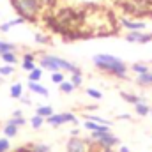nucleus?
Returning a JSON list of instances; mask_svg holds the SVG:
<instances>
[{"label": "nucleus", "mask_w": 152, "mask_h": 152, "mask_svg": "<svg viewBox=\"0 0 152 152\" xmlns=\"http://www.w3.org/2000/svg\"><path fill=\"white\" fill-rule=\"evenodd\" d=\"M92 60H94L96 67L101 69L103 73H106V75H110V76H115V78H120V80H122V78L126 80V76H127V66H126V62H122L120 58H117L113 55L99 53V55H96Z\"/></svg>", "instance_id": "obj_1"}, {"label": "nucleus", "mask_w": 152, "mask_h": 152, "mask_svg": "<svg viewBox=\"0 0 152 152\" xmlns=\"http://www.w3.org/2000/svg\"><path fill=\"white\" fill-rule=\"evenodd\" d=\"M12 9L25 21H36L42 9V0H9Z\"/></svg>", "instance_id": "obj_2"}, {"label": "nucleus", "mask_w": 152, "mask_h": 152, "mask_svg": "<svg viewBox=\"0 0 152 152\" xmlns=\"http://www.w3.org/2000/svg\"><path fill=\"white\" fill-rule=\"evenodd\" d=\"M90 140L94 142V145L97 149H113L120 143V140L110 133H99V131H92L90 133Z\"/></svg>", "instance_id": "obj_3"}, {"label": "nucleus", "mask_w": 152, "mask_h": 152, "mask_svg": "<svg viewBox=\"0 0 152 152\" xmlns=\"http://www.w3.org/2000/svg\"><path fill=\"white\" fill-rule=\"evenodd\" d=\"M94 149V142L92 140H85L81 136H71L67 142V152H92Z\"/></svg>", "instance_id": "obj_4"}, {"label": "nucleus", "mask_w": 152, "mask_h": 152, "mask_svg": "<svg viewBox=\"0 0 152 152\" xmlns=\"http://www.w3.org/2000/svg\"><path fill=\"white\" fill-rule=\"evenodd\" d=\"M67 122L78 124L76 115L71 113V112H66V113H53L46 118V124H50V126H53V127H60V126H64V124H67Z\"/></svg>", "instance_id": "obj_5"}, {"label": "nucleus", "mask_w": 152, "mask_h": 152, "mask_svg": "<svg viewBox=\"0 0 152 152\" xmlns=\"http://www.w3.org/2000/svg\"><path fill=\"white\" fill-rule=\"evenodd\" d=\"M126 41H129V42H138V44H147V42L152 41V37H151V34H145V32H142V30H134V32H127V34H126Z\"/></svg>", "instance_id": "obj_6"}, {"label": "nucleus", "mask_w": 152, "mask_h": 152, "mask_svg": "<svg viewBox=\"0 0 152 152\" xmlns=\"http://www.w3.org/2000/svg\"><path fill=\"white\" fill-rule=\"evenodd\" d=\"M120 25H122L124 28H127L129 32H134V30H143V28H145V23H143V21L127 20V18H122V20H120Z\"/></svg>", "instance_id": "obj_7"}, {"label": "nucleus", "mask_w": 152, "mask_h": 152, "mask_svg": "<svg viewBox=\"0 0 152 152\" xmlns=\"http://www.w3.org/2000/svg\"><path fill=\"white\" fill-rule=\"evenodd\" d=\"M83 127H85V129H88L90 133H92V131H99V133H110V127H108V124H97V122H92V120H87V122L83 124Z\"/></svg>", "instance_id": "obj_8"}, {"label": "nucleus", "mask_w": 152, "mask_h": 152, "mask_svg": "<svg viewBox=\"0 0 152 152\" xmlns=\"http://www.w3.org/2000/svg\"><path fill=\"white\" fill-rule=\"evenodd\" d=\"M28 90H30V92H36V94L42 96V97H48V96H50L48 88H46L44 85H41L39 81H28Z\"/></svg>", "instance_id": "obj_9"}, {"label": "nucleus", "mask_w": 152, "mask_h": 152, "mask_svg": "<svg viewBox=\"0 0 152 152\" xmlns=\"http://www.w3.org/2000/svg\"><path fill=\"white\" fill-rule=\"evenodd\" d=\"M21 23H25V20L23 18H14V20H9V21H5V23H2L0 25V32H9L12 27H16V25H21Z\"/></svg>", "instance_id": "obj_10"}, {"label": "nucleus", "mask_w": 152, "mask_h": 152, "mask_svg": "<svg viewBox=\"0 0 152 152\" xmlns=\"http://www.w3.org/2000/svg\"><path fill=\"white\" fill-rule=\"evenodd\" d=\"M18 134V126H14L12 122H5V126H4V136L5 138H14Z\"/></svg>", "instance_id": "obj_11"}, {"label": "nucleus", "mask_w": 152, "mask_h": 152, "mask_svg": "<svg viewBox=\"0 0 152 152\" xmlns=\"http://www.w3.org/2000/svg\"><path fill=\"white\" fill-rule=\"evenodd\" d=\"M120 96H122V99H124L126 103H131V104H138V103H145V99H143V97H138V96H134V94H127V92H120Z\"/></svg>", "instance_id": "obj_12"}, {"label": "nucleus", "mask_w": 152, "mask_h": 152, "mask_svg": "<svg viewBox=\"0 0 152 152\" xmlns=\"http://www.w3.org/2000/svg\"><path fill=\"white\" fill-rule=\"evenodd\" d=\"M136 83H138L140 87H149V85H152V71L145 73V75H138Z\"/></svg>", "instance_id": "obj_13"}, {"label": "nucleus", "mask_w": 152, "mask_h": 152, "mask_svg": "<svg viewBox=\"0 0 152 152\" xmlns=\"http://www.w3.org/2000/svg\"><path fill=\"white\" fill-rule=\"evenodd\" d=\"M0 58H2L5 64H11V66H14V64L18 62V57H16L14 51H4V53H0Z\"/></svg>", "instance_id": "obj_14"}, {"label": "nucleus", "mask_w": 152, "mask_h": 152, "mask_svg": "<svg viewBox=\"0 0 152 152\" xmlns=\"http://www.w3.org/2000/svg\"><path fill=\"white\" fill-rule=\"evenodd\" d=\"M9 94H11L12 99H20V97L23 96V85H21V83H14V85H11Z\"/></svg>", "instance_id": "obj_15"}, {"label": "nucleus", "mask_w": 152, "mask_h": 152, "mask_svg": "<svg viewBox=\"0 0 152 152\" xmlns=\"http://www.w3.org/2000/svg\"><path fill=\"white\" fill-rule=\"evenodd\" d=\"M134 110H136V113L140 115V117H145V115L151 113V106H149L147 103H138V104H134Z\"/></svg>", "instance_id": "obj_16"}, {"label": "nucleus", "mask_w": 152, "mask_h": 152, "mask_svg": "<svg viewBox=\"0 0 152 152\" xmlns=\"http://www.w3.org/2000/svg\"><path fill=\"white\" fill-rule=\"evenodd\" d=\"M41 78H42V69L41 67H36L28 73V81H41Z\"/></svg>", "instance_id": "obj_17"}, {"label": "nucleus", "mask_w": 152, "mask_h": 152, "mask_svg": "<svg viewBox=\"0 0 152 152\" xmlns=\"http://www.w3.org/2000/svg\"><path fill=\"white\" fill-rule=\"evenodd\" d=\"M36 113L41 115V117H44V118H48L50 115H53V108H51V106H48V104H44V106H39Z\"/></svg>", "instance_id": "obj_18"}, {"label": "nucleus", "mask_w": 152, "mask_h": 152, "mask_svg": "<svg viewBox=\"0 0 152 152\" xmlns=\"http://www.w3.org/2000/svg\"><path fill=\"white\" fill-rule=\"evenodd\" d=\"M44 122H46V118H44V117H41V115H34V117H32V120H30V124H32V127H34V129H39V127H42V124H44Z\"/></svg>", "instance_id": "obj_19"}, {"label": "nucleus", "mask_w": 152, "mask_h": 152, "mask_svg": "<svg viewBox=\"0 0 152 152\" xmlns=\"http://www.w3.org/2000/svg\"><path fill=\"white\" fill-rule=\"evenodd\" d=\"M131 69H133L136 75H145V73H149V71H151L145 64H133V66H131Z\"/></svg>", "instance_id": "obj_20"}, {"label": "nucleus", "mask_w": 152, "mask_h": 152, "mask_svg": "<svg viewBox=\"0 0 152 152\" xmlns=\"http://www.w3.org/2000/svg\"><path fill=\"white\" fill-rule=\"evenodd\" d=\"M58 88H60L62 92H66V94H71V92L75 90L76 87L73 85V83H71V81H66V80H64V81H62V83L58 85Z\"/></svg>", "instance_id": "obj_21"}, {"label": "nucleus", "mask_w": 152, "mask_h": 152, "mask_svg": "<svg viewBox=\"0 0 152 152\" xmlns=\"http://www.w3.org/2000/svg\"><path fill=\"white\" fill-rule=\"evenodd\" d=\"M71 83L75 85L76 88H78V87H81V83H83V75H81V71H80V73H73V75H71Z\"/></svg>", "instance_id": "obj_22"}, {"label": "nucleus", "mask_w": 152, "mask_h": 152, "mask_svg": "<svg viewBox=\"0 0 152 152\" xmlns=\"http://www.w3.org/2000/svg\"><path fill=\"white\" fill-rule=\"evenodd\" d=\"M4 51H16V44L0 41V53H4Z\"/></svg>", "instance_id": "obj_23"}, {"label": "nucleus", "mask_w": 152, "mask_h": 152, "mask_svg": "<svg viewBox=\"0 0 152 152\" xmlns=\"http://www.w3.org/2000/svg\"><path fill=\"white\" fill-rule=\"evenodd\" d=\"M28 147H30L32 152H50V147L44 145V143H32V145H28Z\"/></svg>", "instance_id": "obj_24"}, {"label": "nucleus", "mask_w": 152, "mask_h": 152, "mask_svg": "<svg viewBox=\"0 0 152 152\" xmlns=\"http://www.w3.org/2000/svg\"><path fill=\"white\" fill-rule=\"evenodd\" d=\"M14 73V66H11V64H5V66H2L0 67V76L4 78V76H11Z\"/></svg>", "instance_id": "obj_25"}, {"label": "nucleus", "mask_w": 152, "mask_h": 152, "mask_svg": "<svg viewBox=\"0 0 152 152\" xmlns=\"http://www.w3.org/2000/svg\"><path fill=\"white\" fill-rule=\"evenodd\" d=\"M11 151V142H9V138H0V152H9Z\"/></svg>", "instance_id": "obj_26"}, {"label": "nucleus", "mask_w": 152, "mask_h": 152, "mask_svg": "<svg viewBox=\"0 0 152 152\" xmlns=\"http://www.w3.org/2000/svg\"><path fill=\"white\" fill-rule=\"evenodd\" d=\"M87 96L92 97V99H103V94L96 88H87Z\"/></svg>", "instance_id": "obj_27"}, {"label": "nucleus", "mask_w": 152, "mask_h": 152, "mask_svg": "<svg viewBox=\"0 0 152 152\" xmlns=\"http://www.w3.org/2000/svg\"><path fill=\"white\" fill-rule=\"evenodd\" d=\"M85 118H87V120H92V122H97V124H108L106 118H101V117H97V115H85Z\"/></svg>", "instance_id": "obj_28"}, {"label": "nucleus", "mask_w": 152, "mask_h": 152, "mask_svg": "<svg viewBox=\"0 0 152 152\" xmlns=\"http://www.w3.org/2000/svg\"><path fill=\"white\" fill-rule=\"evenodd\" d=\"M64 80H66V78H64V75H62L60 71H57V73H51V81H53V83H58V85H60Z\"/></svg>", "instance_id": "obj_29"}, {"label": "nucleus", "mask_w": 152, "mask_h": 152, "mask_svg": "<svg viewBox=\"0 0 152 152\" xmlns=\"http://www.w3.org/2000/svg\"><path fill=\"white\" fill-rule=\"evenodd\" d=\"M21 67H23L25 71H32V69H36V62H34V60H23V62H21Z\"/></svg>", "instance_id": "obj_30"}, {"label": "nucleus", "mask_w": 152, "mask_h": 152, "mask_svg": "<svg viewBox=\"0 0 152 152\" xmlns=\"http://www.w3.org/2000/svg\"><path fill=\"white\" fill-rule=\"evenodd\" d=\"M9 122H12L14 126H18V127H20V126H25V122H27V120H25V117H11V118H9Z\"/></svg>", "instance_id": "obj_31"}, {"label": "nucleus", "mask_w": 152, "mask_h": 152, "mask_svg": "<svg viewBox=\"0 0 152 152\" xmlns=\"http://www.w3.org/2000/svg\"><path fill=\"white\" fill-rule=\"evenodd\" d=\"M34 37H36V41H37L39 44H50V37H48V36H44V34H39V32H37Z\"/></svg>", "instance_id": "obj_32"}, {"label": "nucleus", "mask_w": 152, "mask_h": 152, "mask_svg": "<svg viewBox=\"0 0 152 152\" xmlns=\"http://www.w3.org/2000/svg\"><path fill=\"white\" fill-rule=\"evenodd\" d=\"M23 60H36V55L34 53H25L23 55Z\"/></svg>", "instance_id": "obj_33"}, {"label": "nucleus", "mask_w": 152, "mask_h": 152, "mask_svg": "<svg viewBox=\"0 0 152 152\" xmlns=\"http://www.w3.org/2000/svg\"><path fill=\"white\" fill-rule=\"evenodd\" d=\"M20 101H21L23 104H27V106H28V104H32V101H30L27 96H21V97H20Z\"/></svg>", "instance_id": "obj_34"}, {"label": "nucleus", "mask_w": 152, "mask_h": 152, "mask_svg": "<svg viewBox=\"0 0 152 152\" xmlns=\"http://www.w3.org/2000/svg\"><path fill=\"white\" fill-rule=\"evenodd\" d=\"M92 152H113V149H97V147L94 145V149H92Z\"/></svg>", "instance_id": "obj_35"}, {"label": "nucleus", "mask_w": 152, "mask_h": 152, "mask_svg": "<svg viewBox=\"0 0 152 152\" xmlns=\"http://www.w3.org/2000/svg\"><path fill=\"white\" fill-rule=\"evenodd\" d=\"M12 117H23V112L21 110H14L12 112Z\"/></svg>", "instance_id": "obj_36"}, {"label": "nucleus", "mask_w": 152, "mask_h": 152, "mask_svg": "<svg viewBox=\"0 0 152 152\" xmlns=\"http://www.w3.org/2000/svg\"><path fill=\"white\" fill-rule=\"evenodd\" d=\"M78 134H80V131H78V129H75V131H71V136H78Z\"/></svg>", "instance_id": "obj_37"}, {"label": "nucleus", "mask_w": 152, "mask_h": 152, "mask_svg": "<svg viewBox=\"0 0 152 152\" xmlns=\"http://www.w3.org/2000/svg\"><path fill=\"white\" fill-rule=\"evenodd\" d=\"M120 152H131V151H129L127 147H124V145H122V147H120Z\"/></svg>", "instance_id": "obj_38"}, {"label": "nucleus", "mask_w": 152, "mask_h": 152, "mask_svg": "<svg viewBox=\"0 0 152 152\" xmlns=\"http://www.w3.org/2000/svg\"><path fill=\"white\" fill-rule=\"evenodd\" d=\"M151 115H152V108H151Z\"/></svg>", "instance_id": "obj_39"}, {"label": "nucleus", "mask_w": 152, "mask_h": 152, "mask_svg": "<svg viewBox=\"0 0 152 152\" xmlns=\"http://www.w3.org/2000/svg\"><path fill=\"white\" fill-rule=\"evenodd\" d=\"M151 37H152V32H151Z\"/></svg>", "instance_id": "obj_40"}, {"label": "nucleus", "mask_w": 152, "mask_h": 152, "mask_svg": "<svg viewBox=\"0 0 152 152\" xmlns=\"http://www.w3.org/2000/svg\"><path fill=\"white\" fill-rule=\"evenodd\" d=\"M0 78H2V76H0Z\"/></svg>", "instance_id": "obj_41"}]
</instances>
